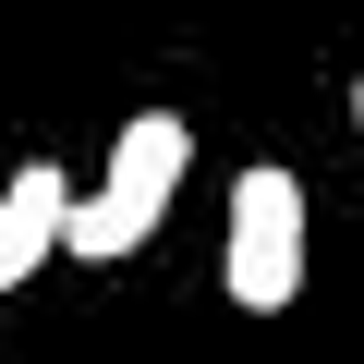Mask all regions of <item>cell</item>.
<instances>
[{"mask_svg":"<svg viewBox=\"0 0 364 364\" xmlns=\"http://www.w3.org/2000/svg\"><path fill=\"white\" fill-rule=\"evenodd\" d=\"M0 304H13V291H0Z\"/></svg>","mask_w":364,"mask_h":364,"instance_id":"obj_5","label":"cell"},{"mask_svg":"<svg viewBox=\"0 0 364 364\" xmlns=\"http://www.w3.org/2000/svg\"><path fill=\"white\" fill-rule=\"evenodd\" d=\"M219 279H231V304H243V316H279V304L304 291V182H291L279 158H255V170L231 182Z\"/></svg>","mask_w":364,"mask_h":364,"instance_id":"obj_2","label":"cell"},{"mask_svg":"<svg viewBox=\"0 0 364 364\" xmlns=\"http://www.w3.org/2000/svg\"><path fill=\"white\" fill-rule=\"evenodd\" d=\"M0 291H13V207H0Z\"/></svg>","mask_w":364,"mask_h":364,"instance_id":"obj_3","label":"cell"},{"mask_svg":"<svg viewBox=\"0 0 364 364\" xmlns=\"http://www.w3.org/2000/svg\"><path fill=\"white\" fill-rule=\"evenodd\" d=\"M182 158H195V134H182L170 109H134V122L109 134V170L73 195V231H61V255H85V267H109V255H146V243H158V219H170V195H182Z\"/></svg>","mask_w":364,"mask_h":364,"instance_id":"obj_1","label":"cell"},{"mask_svg":"<svg viewBox=\"0 0 364 364\" xmlns=\"http://www.w3.org/2000/svg\"><path fill=\"white\" fill-rule=\"evenodd\" d=\"M352 134H364V73H352Z\"/></svg>","mask_w":364,"mask_h":364,"instance_id":"obj_4","label":"cell"}]
</instances>
